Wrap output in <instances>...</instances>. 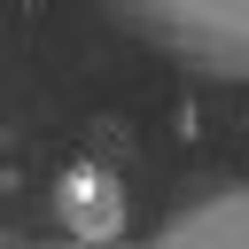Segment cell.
Returning a JSON list of instances; mask_svg holds the SVG:
<instances>
[{
	"label": "cell",
	"mask_w": 249,
	"mask_h": 249,
	"mask_svg": "<svg viewBox=\"0 0 249 249\" xmlns=\"http://www.w3.org/2000/svg\"><path fill=\"white\" fill-rule=\"evenodd\" d=\"M54 202H62V226H70L78 241H109V233L124 226V187H117L101 163H70L62 187H54Z\"/></svg>",
	"instance_id": "cell-1"
}]
</instances>
